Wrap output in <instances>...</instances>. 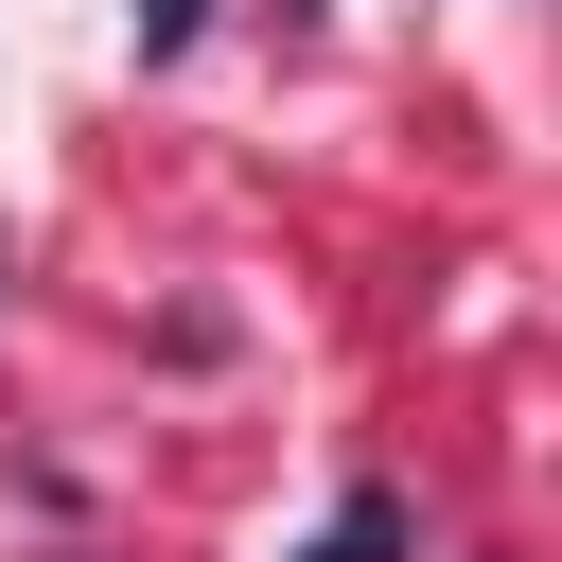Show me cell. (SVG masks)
<instances>
[{
	"instance_id": "1",
	"label": "cell",
	"mask_w": 562,
	"mask_h": 562,
	"mask_svg": "<svg viewBox=\"0 0 562 562\" xmlns=\"http://www.w3.org/2000/svg\"><path fill=\"white\" fill-rule=\"evenodd\" d=\"M299 562H404V492H351V509H334Z\"/></svg>"
},
{
	"instance_id": "2",
	"label": "cell",
	"mask_w": 562,
	"mask_h": 562,
	"mask_svg": "<svg viewBox=\"0 0 562 562\" xmlns=\"http://www.w3.org/2000/svg\"><path fill=\"white\" fill-rule=\"evenodd\" d=\"M123 18H140V53H176V35H193V0H123Z\"/></svg>"
}]
</instances>
